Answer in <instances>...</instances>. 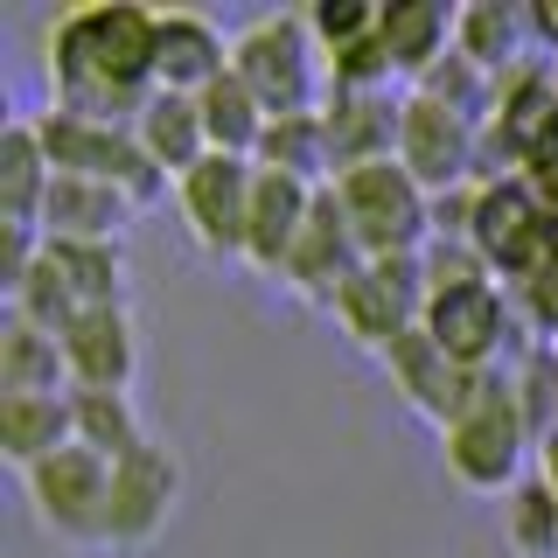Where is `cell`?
I'll use <instances>...</instances> for the list:
<instances>
[{"mask_svg":"<svg viewBox=\"0 0 558 558\" xmlns=\"http://www.w3.org/2000/svg\"><path fill=\"white\" fill-rule=\"evenodd\" d=\"M43 266L63 279V293L77 301V314H98V307H133L126 244H63V238H43Z\"/></svg>","mask_w":558,"mask_h":558,"instance_id":"7402d4cb","label":"cell"},{"mask_svg":"<svg viewBox=\"0 0 558 558\" xmlns=\"http://www.w3.org/2000/svg\"><path fill=\"white\" fill-rule=\"evenodd\" d=\"M35 258H43V231H14V223H0V293H8V301L28 287Z\"/></svg>","mask_w":558,"mask_h":558,"instance_id":"836d02e7","label":"cell"},{"mask_svg":"<svg viewBox=\"0 0 558 558\" xmlns=\"http://www.w3.org/2000/svg\"><path fill=\"white\" fill-rule=\"evenodd\" d=\"M70 412H77V447H92L98 461H133L140 447L154 440L147 418H140L133 391H70Z\"/></svg>","mask_w":558,"mask_h":558,"instance_id":"4316f807","label":"cell"},{"mask_svg":"<svg viewBox=\"0 0 558 558\" xmlns=\"http://www.w3.org/2000/svg\"><path fill=\"white\" fill-rule=\"evenodd\" d=\"M440 461H447V475L461 482L468 496H510L517 482H531L537 440H531V426H523L510 384L440 433Z\"/></svg>","mask_w":558,"mask_h":558,"instance_id":"5b68a950","label":"cell"},{"mask_svg":"<svg viewBox=\"0 0 558 558\" xmlns=\"http://www.w3.org/2000/svg\"><path fill=\"white\" fill-rule=\"evenodd\" d=\"M426 301H433V287H426V266H418V258H371V266L336 293L328 322L356 349L384 356L391 342H405L412 328L426 322Z\"/></svg>","mask_w":558,"mask_h":558,"instance_id":"ba28073f","label":"cell"},{"mask_svg":"<svg viewBox=\"0 0 558 558\" xmlns=\"http://www.w3.org/2000/svg\"><path fill=\"white\" fill-rule=\"evenodd\" d=\"M502 545H510L517 558H558V496L545 482H517L510 496H502Z\"/></svg>","mask_w":558,"mask_h":558,"instance_id":"f1b7e54d","label":"cell"},{"mask_svg":"<svg viewBox=\"0 0 558 558\" xmlns=\"http://www.w3.org/2000/svg\"><path fill=\"white\" fill-rule=\"evenodd\" d=\"M453 49H461V57H475L488 77H510V70L545 57V49H537L531 8H510V0H468V8H461V28H453Z\"/></svg>","mask_w":558,"mask_h":558,"instance_id":"44dd1931","label":"cell"},{"mask_svg":"<svg viewBox=\"0 0 558 558\" xmlns=\"http://www.w3.org/2000/svg\"><path fill=\"white\" fill-rule=\"evenodd\" d=\"M510 301H517L523 336H531V342H558V252H551L531 279H517Z\"/></svg>","mask_w":558,"mask_h":558,"instance_id":"d6a6232c","label":"cell"},{"mask_svg":"<svg viewBox=\"0 0 558 558\" xmlns=\"http://www.w3.org/2000/svg\"><path fill=\"white\" fill-rule=\"evenodd\" d=\"M28 510L57 545L70 551H105V517H112V461H98L92 447H63L43 468L22 475Z\"/></svg>","mask_w":558,"mask_h":558,"instance_id":"52a82bcc","label":"cell"},{"mask_svg":"<svg viewBox=\"0 0 558 558\" xmlns=\"http://www.w3.org/2000/svg\"><path fill=\"white\" fill-rule=\"evenodd\" d=\"M363 266H371V258H363L356 231H349L336 189H322V196H314L307 231H301V244H293V258H287V272H279V287H287L293 301H307V307L328 314V307H336V293H342Z\"/></svg>","mask_w":558,"mask_h":558,"instance_id":"4fadbf2b","label":"cell"},{"mask_svg":"<svg viewBox=\"0 0 558 558\" xmlns=\"http://www.w3.org/2000/svg\"><path fill=\"white\" fill-rule=\"evenodd\" d=\"M510 391H517V412L531 426V440L545 447L558 433V342H537L510 363Z\"/></svg>","mask_w":558,"mask_h":558,"instance_id":"4dcf8cb0","label":"cell"},{"mask_svg":"<svg viewBox=\"0 0 558 558\" xmlns=\"http://www.w3.org/2000/svg\"><path fill=\"white\" fill-rule=\"evenodd\" d=\"M182 453L168 440H147L133 461L112 468V517H105V551H147L154 537L174 523V502H182Z\"/></svg>","mask_w":558,"mask_h":558,"instance_id":"8fae6325","label":"cell"},{"mask_svg":"<svg viewBox=\"0 0 558 558\" xmlns=\"http://www.w3.org/2000/svg\"><path fill=\"white\" fill-rule=\"evenodd\" d=\"M314 196L322 189L307 182H287V174L258 168V189H252V231H244V266L258 279H279L293 258V244H301L307 217H314Z\"/></svg>","mask_w":558,"mask_h":558,"instance_id":"e0dca14e","label":"cell"},{"mask_svg":"<svg viewBox=\"0 0 558 558\" xmlns=\"http://www.w3.org/2000/svg\"><path fill=\"white\" fill-rule=\"evenodd\" d=\"M231 70L244 77V92L266 105V119H301V112H322L328 105V57L307 35L301 8L252 14L231 35Z\"/></svg>","mask_w":558,"mask_h":558,"instance_id":"7a4b0ae2","label":"cell"},{"mask_svg":"<svg viewBox=\"0 0 558 558\" xmlns=\"http://www.w3.org/2000/svg\"><path fill=\"white\" fill-rule=\"evenodd\" d=\"M426 328L433 342L447 349L461 371H502V363H517L523 349H537L531 336H523L517 322V301L502 279H468V287H440L426 301Z\"/></svg>","mask_w":558,"mask_h":558,"instance_id":"8992f818","label":"cell"},{"mask_svg":"<svg viewBox=\"0 0 558 558\" xmlns=\"http://www.w3.org/2000/svg\"><path fill=\"white\" fill-rule=\"evenodd\" d=\"M154 77L161 92L203 98L217 77H231V35L196 8H161V35H154Z\"/></svg>","mask_w":558,"mask_h":558,"instance_id":"2e32d148","label":"cell"},{"mask_svg":"<svg viewBox=\"0 0 558 558\" xmlns=\"http://www.w3.org/2000/svg\"><path fill=\"white\" fill-rule=\"evenodd\" d=\"M475 252L502 287L531 279L551 258V203L531 189V174L510 182H475Z\"/></svg>","mask_w":558,"mask_h":558,"instance_id":"9c48e42d","label":"cell"},{"mask_svg":"<svg viewBox=\"0 0 558 558\" xmlns=\"http://www.w3.org/2000/svg\"><path fill=\"white\" fill-rule=\"evenodd\" d=\"M453 28H461V8H447V0H391V8H384L377 43H384L391 77L405 84V92L453 49Z\"/></svg>","mask_w":558,"mask_h":558,"instance_id":"ffe728a7","label":"cell"},{"mask_svg":"<svg viewBox=\"0 0 558 558\" xmlns=\"http://www.w3.org/2000/svg\"><path fill=\"white\" fill-rule=\"evenodd\" d=\"M307 14V35L322 43V57H342V49H356V43H371L377 22H384V8L377 0H314Z\"/></svg>","mask_w":558,"mask_h":558,"instance_id":"1f68e13d","label":"cell"},{"mask_svg":"<svg viewBox=\"0 0 558 558\" xmlns=\"http://www.w3.org/2000/svg\"><path fill=\"white\" fill-rule=\"evenodd\" d=\"M63 391H70L63 336L8 314L0 322V398H63Z\"/></svg>","mask_w":558,"mask_h":558,"instance_id":"603a6c76","label":"cell"},{"mask_svg":"<svg viewBox=\"0 0 558 558\" xmlns=\"http://www.w3.org/2000/svg\"><path fill=\"white\" fill-rule=\"evenodd\" d=\"M203 105V133H209V154H231V161H258V140H266V105L244 92V77H217L209 92L196 98Z\"/></svg>","mask_w":558,"mask_h":558,"instance_id":"83f0119b","label":"cell"},{"mask_svg":"<svg viewBox=\"0 0 558 558\" xmlns=\"http://www.w3.org/2000/svg\"><path fill=\"white\" fill-rule=\"evenodd\" d=\"M154 35L161 8H133V0H92V8H63L43 28V84L57 112L98 119V126H133L147 98L161 92L154 77Z\"/></svg>","mask_w":558,"mask_h":558,"instance_id":"6da1fadb","label":"cell"},{"mask_svg":"<svg viewBox=\"0 0 558 558\" xmlns=\"http://www.w3.org/2000/svg\"><path fill=\"white\" fill-rule=\"evenodd\" d=\"M133 217H140V203H126L119 189L84 182V174H57L49 209H43V238H63V244H126Z\"/></svg>","mask_w":558,"mask_h":558,"instance_id":"d6986e66","label":"cell"},{"mask_svg":"<svg viewBox=\"0 0 558 558\" xmlns=\"http://www.w3.org/2000/svg\"><path fill=\"white\" fill-rule=\"evenodd\" d=\"M336 203L363 258H418L433 244V196L405 174V161H371L336 174Z\"/></svg>","mask_w":558,"mask_h":558,"instance_id":"3957f363","label":"cell"},{"mask_svg":"<svg viewBox=\"0 0 558 558\" xmlns=\"http://www.w3.org/2000/svg\"><path fill=\"white\" fill-rule=\"evenodd\" d=\"M35 133H43L57 174H84V182H105L119 189L126 203L154 209L161 196H174V182L147 161V147L133 140V126H98V119H77V112H35Z\"/></svg>","mask_w":558,"mask_h":558,"instance_id":"277c9868","label":"cell"},{"mask_svg":"<svg viewBox=\"0 0 558 558\" xmlns=\"http://www.w3.org/2000/svg\"><path fill=\"white\" fill-rule=\"evenodd\" d=\"M77 447V412H70V391L63 398H0V453H8L14 475L43 468L49 453Z\"/></svg>","mask_w":558,"mask_h":558,"instance_id":"d4e9b609","label":"cell"},{"mask_svg":"<svg viewBox=\"0 0 558 558\" xmlns=\"http://www.w3.org/2000/svg\"><path fill=\"white\" fill-rule=\"evenodd\" d=\"M63 363H70V391H133V377H140L133 307L77 314V322L63 328Z\"/></svg>","mask_w":558,"mask_h":558,"instance_id":"5bb4252c","label":"cell"},{"mask_svg":"<svg viewBox=\"0 0 558 558\" xmlns=\"http://www.w3.org/2000/svg\"><path fill=\"white\" fill-rule=\"evenodd\" d=\"M412 92L433 98V105H447V112H461V119H475V126H488V112H496V77H488L475 57H461V49H447Z\"/></svg>","mask_w":558,"mask_h":558,"instance_id":"f546056e","label":"cell"},{"mask_svg":"<svg viewBox=\"0 0 558 558\" xmlns=\"http://www.w3.org/2000/svg\"><path fill=\"white\" fill-rule=\"evenodd\" d=\"M252 189H258V161H231V154H209V161H196L182 182H174V209H182V231L196 238V252L238 258L244 266Z\"/></svg>","mask_w":558,"mask_h":558,"instance_id":"30bf717a","label":"cell"},{"mask_svg":"<svg viewBox=\"0 0 558 558\" xmlns=\"http://www.w3.org/2000/svg\"><path fill=\"white\" fill-rule=\"evenodd\" d=\"M398 161L426 196H453V189H475L482 174V126L447 105L405 92V133H398Z\"/></svg>","mask_w":558,"mask_h":558,"instance_id":"7c38bea8","label":"cell"},{"mask_svg":"<svg viewBox=\"0 0 558 558\" xmlns=\"http://www.w3.org/2000/svg\"><path fill=\"white\" fill-rule=\"evenodd\" d=\"M258 168L287 174V182H307V189H336V147H328L322 112L272 119L266 140H258Z\"/></svg>","mask_w":558,"mask_h":558,"instance_id":"484cf974","label":"cell"},{"mask_svg":"<svg viewBox=\"0 0 558 558\" xmlns=\"http://www.w3.org/2000/svg\"><path fill=\"white\" fill-rule=\"evenodd\" d=\"M49 189H57V161H49L43 133H35V112H14L0 126V223L43 231Z\"/></svg>","mask_w":558,"mask_h":558,"instance_id":"ac0fdd59","label":"cell"},{"mask_svg":"<svg viewBox=\"0 0 558 558\" xmlns=\"http://www.w3.org/2000/svg\"><path fill=\"white\" fill-rule=\"evenodd\" d=\"M133 140L147 147V161L168 174V182H182L196 161H209V133H203V105L182 98V92H154L147 112L133 119Z\"/></svg>","mask_w":558,"mask_h":558,"instance_id":"cb8c5ba5","label":"cell"},{"mask_svg":"<svg viewBox=\"0 0 558 558\" xmlns=\"http://www.w3.org/2000/svg\"><path fill=\"white\" fill-rule=\"evenodd\" d=\"M328 147H336V174L371 168V161H398V133H405V92H328L322 105Z\"/></svg>","mask_w":558,"mask_h":558,"instance_id":"9a60e30c","label":"cell"}]
</instances>
